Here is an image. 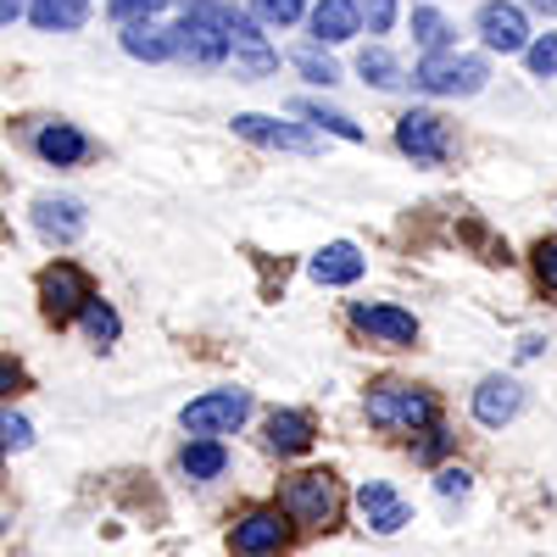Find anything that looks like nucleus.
<instances>
[{"label":"nucleus","instance_id":"nucleus-1","mask_svg":"<svg viewBox=\"0 0 557 557\" xmlns=\"http://www.w3.org/2000/svg\"><path fill=\"white\" fill-rule=\"evenodd\" d=\"M168 39H173V57L196 62V67L228 62V34H223V17H218L212 0H190L184 17H178V28H168Z\"/></svg>","mask_w":557,"mask_h":557},{"label":"nucleus","instance_id":"nucleus-2","mask_svg":"<svg viewBox=\"0 0 557 557\" xmlns=\"http://www.w3.org/2000/svg\"><path fill=\"white\" fill-rule=\"evenodd\" d=\"M285 513H290V524H307V530H330L335 519H341V480L335 474H323V469H312V474H296L290 485H285Z\"/></svg>","mask_w":557,"mask_h":557},{"label":"nucleus","instance_id":"nucleus-3","mask_svg":"<svg viewBox=\"0 0 557 557\" xmlns=\"http://www.w3.org/2000/svg\"><path fill=\"white\" fill-rule=\"evenodd\" d=\"M368 424L380 430H430L435 424V396L418 385H374L368 391Z\"/></svg>","mask_w":557,"mask_h":557},{"label":"nucleus","instance_id":"nucleus-4","mask_svg":"<svg viewBox=\"0 0 557 557\" xmlns=\"http://www.w3.org/2000/svg\"><path fill=\"white\" fill-rule=\"evenodd\" d=\"M485 78H491L485 57H446V51H430L412 73V84L430 89V96H474Z\"/></svg>","mask_w":557,"mask_h":557},{"label":"nucleus","instance_id":"nucleus-5","mask_svg":"<svg viewBox=\"0 0 557 557\" xmlns=\"http://www.w3.org/2000/svg\"><path fill=\"white\" fill-rule=\"evenodd\" d=\"M228 546H235V557H278L290 546V513L285 507H257V513L235 519Z\"/></svg>","mask_w":557,"mask_h":557},{"label":"nucleus","instance_id":"nucleus-6","mask_svg":"<svg viewBox=\"0 0 557 557\" xmlns=\"http://www.w3.org/2000/svg\"><path fill=\"white\" fill-rule=\"evenodd\" d=\"M251 418V396L246 391H212V396H196L184 407V430L190 435H228Z\"/></svg>","mask_w":557,"mask_h":557},{"label":"nucleus","instance_id":"nucleus-7","mask_svg":"<svg viewBox=\"0 0 557 557\" xmlns=\"http://www.w3.org/2000/svg\"><path fill=\"white\" fill-rule=\"evenodd\" d=\"M84 301H89V278L73 262H51V268L39 273V307H45V318H51L57 330L78 318Z\"/></svg>","mask_w":557,"mask_h":557},{"label":"nucleus","instance_id":"nucleus-8","mask_svg":"<svg viewBox=\"0 0 557 557\" xmlns=\"http://www.w3.org/2000/svg\"><path fill=\"white\" fill-rule=\"evenodd\" d=\"M396 146L412 157V162H424V168H441L446 151H451V128L435 117V112H407L396 123Z\"/></svg>","mask_w":557,"mask_h":557},{"label":"nucleus","instance_id":"nucleus-9","mask_svg":"<svg viewBox=\"0 0 557 557\" xmlns=\"http://www.w3.org/2000/svg\"><path fill=\"white\" fill-rule=\"evenodd\" d=\"M218 17H223V34H228V51H235V62L246 67V73H273L278 67V51H273V45L262 39V28L251 23V17H240V12H223L218 7Z\"/></svg>","mask_w":557,"mask_h":557},{"label":"nucleus","instance_id":"nucleus-10","mask_svg":"<svg viewBox=\"0 0 557 557\" xmlns=\"http://www.w3.org/2000/svg\"><path fill=\"white\" fill-rule=\"evenodd\" d=\"M480 39L491 45V51L513 57V51L530 45V23H524L519 7H507V0H485V7H480Z\"/></svg>","mask_w":557,"mask_h":557},{"label":"nucleus","instance_id":"nucleus-11","mask_svg":"<svg viewBox=\"0 0 557 557\" xmlns=\"http://www.w3.org/2000/svg\"><path fill=\"white\" fill-rule=\"evenodd\" d=\"M351 323L362 335H374V341H385V346H412L418 341V318L412 312H401V307H368V301H357L351 307Z\"/></svg>","mask_w":557,"mask_h":557},{"label":"nucleus","instance_id":"nucleus-12","mask_svg":"<svg viewBox=\"0 0 557 557\" xmlns=\"http://www.w3.org/2000/svg\"><path fill=\"white\" fill-rule=\"evenodd\" d=\"M235 134H246V139H257V146H273V151H318V139L307 134V128H296V123H278V117H262V112H240L235 117Z\"/></svg>","mask_w":557,"mask_h":557},{"label":"nucleus","instance_id":"nucleus-13","mask_svg":"<svg viewBox=\"0 0 557 557\" xmlns=\"http://www.w3.org/2000/svg\"><path fill=\"white\" fill-rule=\"evenodd\" d=\"M357 507H362V524L380 530V535H396V530L407 524V502H401L391 485H380V480H368V485L357 491Z\"/></svg>","mask_w":557,"mask_h":557},{"label":"nucleus","instance_id":"nucleus-14","mask_svg":"<svg viewBox=\"0 0 557 557\" xmlns=\"http://www.w3.org/2000/svg\"><path fill=\"white\" fill-rule=\"evenodd\" d=\"M519 407H524V391L513 385V380H485L480 391H474V418H480V424H507V418H519Z\"/></svg>","mask_w":557,"mask_h":557},{"label":"nucleus","instance_id":"nucleus-15","mask_svg":"<svg viewBox=\"0 0 557 557\" xmlns=\"http://www.w3.org/2000/svg\"><path fill=\"white\" fill-rule=\"evenodd\" d=\"M312 278L318 285H357L362 278V251L351 240H335V246H323L312 257Z\"/></svg>","mask_w":557,"mask_h":557},{"label":"nucleus","instance_id":"nucleus-16","mask_svg":"<svg viewBox=\"0 0 557 557\" xmlns=\"http://www.w3.org/2000/svg\"><path fill=\"white\" fill-rule=\"evenodd\" d=\"M34 228L45 240H78L84 235V207L78 201H34Z\"/></svg>","mask_w":557,"mask_h":557},{"label":"nucleus","instance_id":"nucleus-17","mask_svg":"<svg viewBox=\"0 0 557 557\" xmlns=\"http://www.w3.org/2000/svg\"><path fill=\"white\" fill-rule=\"evenodd\" d=\"M312 446V418L307 412H268V451L301 457Z\"/></svg>","mask_w":557,"mask_h":557},{"label":"nucleus","instance_id":"nucleus-18","mask_svg":"<svg viewBox=\"0 0 557 557\" xmlns=\"http://www.w3.org/2000/svg\"><path fill=\"white\" fill-rule=\"evenodd\" d=\"M357 28H362L357 0H318V12H312V34H318L323 45H346Z\"/></svg>","mask_w":557,"mask_h":557},{"label":"nucleus","instance_id":"nucleus-19","mask_svg":"<svg viewBox=\"0 0 557 557\" xmlns=\"http://www.w3.org/2000/svg\"><path fill=\"white\" fill-rule=\"evenodd\" d=\"M39 157L45 162H57V168H73V162H84L89 157V139L73 128V123H51V128H39Z\"/></svg>","mask_w":557,"mask_h":557},{"label":"nucleus","instance_id":"nucleus-20","mask_svg":"<svg viewBox=\"0 0 557 557\" xmlns=\"http://www.w3.org/2000/svg\"><path fill=\"white\" fill-rule=\"evenodd\" d=\"M123 51L139 57V62H168L173 57V39L151 23H123Z\"/></svg>","mask_w":557,"mask_h":557},{"label":"nucleus","instance_id":"nucleus-21","mask_svg":"<svg viewBox=\"0 0 557 557\" xmlns=\"http://www.w3.org/2000/svg\"><path fill=\"white\" fill-rule=\"evenodd\" d=\"M223 462H228V451L218 446V441H190L178 451V469L190 474V480H212V474H223Z\"/></svg>","mask_w":557,"mask_h":557},{"label":"nucleus","instance_id":"nucleus-22","mask_svg":"<svg viewBox=\"0 0 557 557\" xmlns=\"http://www.w3.org/2000/svg\"><path fill=\"white\" fill-rule=\"evenodd\" d=\"M78 318H84V330H89V341L96 346H112L117 335H123V323H117V312L101 301V296H89L84 307H78Z\"/></svg>","mask_w":557,"mask_h":557},{"label":"nucleus","instance_id":"nucleus-23","mask_svg":"<svg viewBox=\"0 0 557 557\" xmlns=\"http://www.w3.org/2000/svg\"><path fill=\"white\" fill-rule=\"evenodd\" d=\"M28 17H34V28H78L84 7L78 0H28Z\"/></svg>","mask_w":557,"mask_h":557},{"label":"nucleus","instance_id":"nucleus-24","mask_svg":"<svg viewBox=\"0 0 557 557\" xmlns=\"http://www.w3.org/2000/svg\"><path fill=\"white\" fill-rule=\"evenodd\" d=\"M357 73H362L368 84H380V89H396V84H401V62H396L391 51H380V45H368V51L357 57Z\"/></svg>","mask_w":557,"mask_h":557},{"label":"nucleus","instance_id":"nucleus-25","mask_svg":"<svg viewBox=\"0 0 557 557\" xmlns=\"http://www.w3.org/2000/svg\"><path fill=\"white\" fill-rule=\"evenodd\" d=\"M412 39L418 45H424V51H446V45H451V28H446V17L441 12H412Z\"/></svg>","mask_w":557,"mask_h":557},{"label":"nucleus","instance_id":"nucleus-26","mask_svg":"<svg viewBox=\"0 0 557 557\" xmlns=\"http://www.w3.org/2000/svg\"><path fill=\"white\" fill-rule=\"evenodd\" d=\"M296 112H301V117H312L318 128H330V134H341V139H351V146H357V139H362V128H357V123H351L346 112H323L318 101H296Z\"/></svg>","mask_w":557,"mask_h":557},{"label":"nucleus","instance_id":"nucleus-27","mask_svg":"<svg viewBox=\"0 0 557 557\" xmlns=\"http://www.w3.org/2000/svg\"><path fill=\"white\" fill-rule=\"evenodd\" d=\"M524 57H530V73H557V34H541V39H530L524 45Z\"/></svg>","mask_w":557,"mask_h":557},{"label":"nucleus","instance_id":"nucleus-28","mask_svg":"<svg viewBox=\"0 0 557 557\" xmlns=\"http://www.w3.org/2000/svg\"><path fill=\"white\" fill-rule=\"evenodd\" d=\"M357 17L368 23V34H385L396 23V0H357Z\"/></svg>","mask_w":557,"mask_h":557},{"label":"nucleus","instance_id":"nucleus-29","mask_svg":"<svg viewBox=\"0 0 557 557\" xmlns=\"http://www.w3.org/2000/svg\"><path fill=\"white\" fill-rule=\"evenodd\" d=\"M296 67H301L312 84H323V89H330V84H341V67H335L330 57H318V51H301V57H296Z\"/></svg>","mask_w":557,"mask_h":557},{"label":"nucleus","instance_id":"nucleus-30","mask_svg":"<svg viewBox=\"0 0 557 557\" xmlns=\"http://www.w3.org/2000/svg\"><path fill=\"white\" fill-rule=\"evenodd\" d=\"M257 17L285 28V23H296V17H301V0H257Z\"/></svg>","mask_w":557,"mask_h":557},{"label":"nucleus","instance_id":"nucleus-31","mask_svg":"<svg viewBox=\"0 0 557 557\" xmlns=\"http://www.w3.org/2000/svg\"><path fill=\"white\" fill-rule=\"evenodd\" d=\"M157 7H162V0H107V12L117 23H139V17H151Z\"/></svg>","mask_w":557,"mask_h":557},{"label":"nucleus","instance_id":"nucleus-32","mask_svg":"<svg viewBox=\"0 0 557 557\" xmlns=\"http://www.w3.org/2000/svg\"><path fill=\"white\" fill-rule=\"evenodd\" d=\"M535 273H541V285L557 290V240H541L535 246Z\"/></svg>","mask_w":557,"mask_h":557},{"label":"nucleus","instance_id":"nucleus-33","mask_svg":"<svg viewBox=\"0 0 557 557\" xmlns=\"http://www.w3.org/2000/svg\"><path fill=\"white\" fill-rule=\"evenodd\" d=\"M469 485H474L469 469H441V474H435V491H441V496H469Z\"/></svg>","mask_w":557,"mask_h":557},{"label":"nucleus","instance_id":"nucleus-34","mask_svg":"<svg viewBox=\"0 0 557 557\" xmlns=\"http://www.w3.org/2000/svg\"><path fill=\"white\" fill-rule=\"evenodd\" d=\"M34 441V430L23 424V418H0V446H12V451H23Z\"/></svg>","mask_w":557,"mask_h":557},{"label":"nucleus","instance_id":"nucleus-35","mask_svg":"<svg viewBox=\"0 0 557 557\" xmlns=\"http://www.w3.org/2000/svg\"><path fill=\"white\" fill-rule=\"evenodd\" d=\"M28 380H23V368L12 362V357H0V396H17Z\"/></svg>","mask_w":557,"mask_h":557},{"label":"nucleus","instance_id":"nucleus-36","mask_svg":"<svg viewBox=\"0 0 557 557\" xmlns=\"http://www.w3.org/2000/svg\"><path fill=\"white\" fill-rule=\"evenodd\" d=\"M446 446H451V435H446V430H435V424H430V441H418V446H412V457H424V462H430V457H441V451H446Z\"/></svg>","mask_w":557,"mask_h":557},{"label":"nucleus","instance_id":"nucleus-37","mask_svg":"<svg viewBox=\"0 0 557 557\" xmlns=\"http://www.w3.org/2000/svg\"><path fill=\"white\" fill-rule=\"evenodd\" d=\"M17 12H23V0H0V23H12Z\"/></svg>","mask_w":557,"mask_h":557},{"label":"nucleus","instance_id":"nucleus-38","mask_svg":"<svg viewBox=\"0 0 557 557\" xmlns=\"http://www.w3.org/2000/svg\"><path fill=\"white\" fill-rule=\"evenodd\" d=\"M535 12H546V17H557V0H530Z\"/></svg>","mask_w":557,"mask_h":557},{"label":"nucleus","instance_id":"nucleus-39","mask_svg":"<svg viewBox=\"0 0 557 557\" xmlns=\"http://www.w3.org/2000/svg\"><path fill=\"white\" fill-rule=\"evenodd\" d=\"M78 7H89V0H78Z\"/></svg>","mask_w":557,"mask_h":557}]
</instances>
